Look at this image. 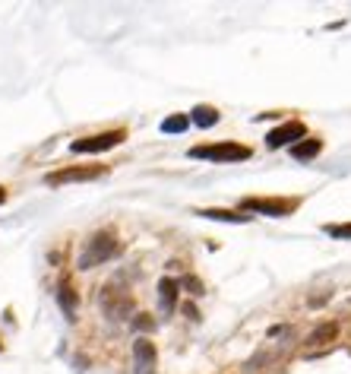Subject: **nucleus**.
Here are the masks:
<instances>
[{"label": "nucleus", "instance_id": "obj_15", "mask_svg": "<svg viewBox=\"0 0 351 374\" xmlns=\"http://www.w3.org/2000/svg\"><path fill=\"white\" fill-rule=\"evenodd\" d=\"M326 235H332V238H345V241H351V222H342V225H326Z\"/></svg>", "mask_w": 351, "mask_h": 374}, {"label": "nucleus", "instance_id": "obj_17", "mask_svg": "<svg viewBox=\"0 0 351 374\" xmlns=\"http://www.w3.org/2000/svg\"><path fill=\"white\" fill-rule=\"evenodd\" d=\"M184 285H187V289H190V292H193V295H203V283H200V279H193V276H187V279H184Z\"/></svg>", "mask_w": 351, "mask_h": 374}, {"label": "nucleus", "instance_id": "obj_13", "mask_svg": "<svg viewBox=\"0 0 351 374\" xmlns=\"http://www.w3.org/2000/svg\"><path fill=\"white\" fill-rule=\"evenodd\" d=\"M203 219H215V222H250V216L234 213V209H200Z\"/></svg>", "mask_w": 351, "mask_h": 374}, {"label": "nucleus", "instance_id": "obj_8", "mask_svg": "<svg viewBox=\"0 0 351 374\" xmlns=\"http://www.w3.org/2000/svg\"><path fill=\"white\" fill-rule=\"evenodd\" d=\"M57 305L63 308L67 320H76L73 314H76V305H79V295H76V289H73L70 279H61V283H57Z\"/></svg>", "mask_w": 351, "mask_h": 374}, {"label": "nucleus", "instance_id": "obj_10", "mask_svg": "<svg viewBox=\"0 0 351 374\" xmlns=\"http://www.w3.org/2000/svg\"><path fill=\"white\" fill-rule=\"evenodd\" d=\"M320 149H323V143H320V140H301V143L291 146V156H295L297 162H307V159H317Z\"/></svg>", "mask_w": 351, "mask_h": 374}, {"label": "nucleus", "instance_id": "obj_12", "mask_svg": "<svg viewBox=\"0 0 351 374\" xmlns=\"http://www.w3.org/2000/svg\"><path fill=\"white\" fill-rule=\"evenodd\" d=\"M336 336H338V324H323V327H317V330L310 333L307 343L310 346H326V343H332Z\"/></svg>", "mask_w": 351, "mask_h": 374}, {"label": "nucleus", "instance_id": "obj_6", "mask_svg": "<svg viewBox=\"0 0 351 374\" xmlns=\"http://www.w3.org/2000/svg\"><path fill=\"white\" fill-rule=\"evenodd\" d=\"M304 133H307V127H304L301 121H288V124L266 133V146L269 149H279V146H288V143H295V140H304Z\"/></svg>", "mask_w": 351, "mask_h": 374}, {"label": "nucleus", "instance_id": "obj_2", "mask_svg": "<svg viewBox=\"0 0 351 374\" xmlns=\"http://www.w3.org/2000/svg\"><path fill=\"white\" fill-rule=\"evenodd\" d=\"M250 149L241 143H231V140H225V143H209V146H193L190 149V159H206V162H244L250 159Z\"/></svg>", "mask_w": 351, "mask_h": 374}, {"label": "nucleus", "instance_id": "obj_7", "mask_svg": "<svg viewBox=\"0 0 351 374\" xmlns=\"http://www.w3.org/2000/svg\"><path fill=\"white\" fill-rule=\"evenodd\" d=\"M133 359H136V374H149L152 368H155V343L146 340V336H139L136 343H133Z\"/></svg>", "mask_w": 351, "mask_h": 374}, {"label": "nucleus", "instance_id": "obj_18", "mask_svg": "<svg viewBox=\"0 0 351 374\" xmlns=\"http://www.w3.org/2000/svg\"><path fill=\"white\" fill-rule=\"evenodd\" d=\"M7 200V187H0V203Z\"/></svg>", "mask_w": 351, "mask_h": 374}, {"label": "nucleus", "instance_id": "obj_3", "mask_svg": "<svg viewBox=\"0 0 351 374\" xmlns=\"http://www.w3.org/2000/svg\"><path fill=\"white\" fill-rule=\"evenodd\" d=\"M244 213H260V216H272V219H282L291 216L297 209L295 197H244L241 200Z\"/></svg>", "mask_w": 351, "mask_h": 374}, {"label": "nucleus", "instance_id": "obj_5", "mask_svg": "<svg viewBox=\"0 0 351 374\" xmlns=\"http://www.w3.org/2000/svg\"><path fill=\"white\" fill-rule=\"evenodd\" d=\"M104 172H108V168H102V165H95V168H61V172L45 174V184L61 187V184H73V181H95V178H102Z\"/></svg>", "mask_w": 351, "mask_h": 374}, {"label": "nucleus", "instance_id": "obj_16", "mask_svg": "<svg viewBox=\"0 0 351 374\" xmlns=\"http://www.w3.org/2000/svg\"><path fill=\"white\" fill-rule=\"evenodd\" d=\"M133 327H136V330H152V320H149V314H136V320H133Z\"/></svg>", "mask_w": 351, "mask_h": 374}, {"label": "nucleus", "instance_id": "obj_9", "mask_svg": "<svg viewBox=\"0 0 351 374\" xmlns=\"http://www.w3.org/2000/svg\"><path fill=\"white\" fill-rule=\"evenodd\" d=\"M178 289H180V283H174L171 276H165L159 283V298H162V308H165V311H174V305H178Z\"/></svg>", "mask_w": 351, "mask_h": 374}, {"label": "nucleus", "instance_id": "obj_1", "mask_svg": "<svg viewBox=\"0 0 351 374\" xmlns=\"http://www.w3.org/2000/svg\"><path fill=\"white\" fill-rule=\"evenodd\" d=\"M117 250H120V244H117V238L111 235V232H95V235L89 238V244H86V250L79 254V270H92V267L104 264Z\"/></svg>", "mask_w": 351, "mask_h": 374}, {"label": "nucleus", "instance_id": "obj_11", "mask_svg": "<svg viewBox=\"0 0 351 374\" xmlns=\"http://www.w3.org/2000/svg\"><path fill=\"white\" fill-rule=\"evenodd\" d=\"M190 121L196 127H215L219 124V111H215L212 105H196V108L190 111Z\"/></svg>", "mask_w": 351, "mask_h": 374}, {"label": "nucleus", "instance_id": "obj_4", "mask_svg": "<svg viewBox=\"0 0 351 374\" xmlns=\"http://www.w3.org/2000/svg\"><path fill=\"white\" fill-rule=\"evenodd\" d=\"M127 140V130H104V133H92V137H83V140H73L70 143V153H104V149H114L117 143Z\"/></svg>", "mask_w": 351, "mask_h": 374}, {"label": "nucleus", "instance_id": "obj_14", "mask_svg": "<svg viewBox=\"0 0 351 374\" xmlns=\"http://www.w3.org/2000/svg\"><path fill=\"white\" fill-rule=\"evenodd\" d=\"M187 127H190V118H187V114H174V118L162 121V130L165 133H184Z\"/></svg>", "mask_w": 351, "mask_h": 374}]
</instances>
